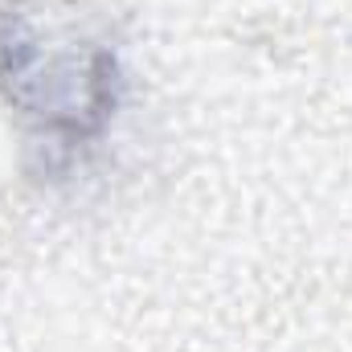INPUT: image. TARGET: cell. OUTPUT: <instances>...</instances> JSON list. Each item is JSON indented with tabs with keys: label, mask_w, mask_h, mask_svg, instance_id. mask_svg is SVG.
Here are the masks:
<instances>
[{
	"label": "cell",
	"mask_w": 352,
	"mask_h": 352,
	"mask_svg": "<svg viewBox=\"0 0 352 352\" xmlns=\"http://www.w3.org/2000/svg\"><path fill=\"white\" fill-rule=\"evenodd\" d=\"M0 102L21 131L25 168L41 184L87 173L127 102V66L111 25L78 4L4 0Z\"/></svg>",
	"instance_id": "cell-1"
}]
</instances>
